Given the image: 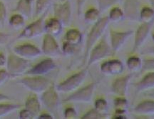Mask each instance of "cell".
Wrapping results in <instances>:
<instances>
[{
	"instance_id": "34",
	"label": "cell",
	"mask_w": 154,
	"mask_h": 119,
	"mask_svg": "<svg viewBox=\"0 0 154 119\" xmlns=\"http://www.w3.org/2000/svg\"><path fill=\"white\" fill-rule=\"evenodd\" d=\"M113 105L116 110H126L128 103L125 96H119L113 100Z\"/></svg>"
},
{
	"instance_id": "32",
	"label": "cell",
	"mask_w": 154,
	"mask_h": 119,
	"mask_svg": "<svg viewBox=\"0 0 154 119\" xmlns=\"http://www.w3.org/2000/svg\"><path fill=\"white\" fill-rule=\"evenodd\" d=\"M119 0H97L99 10L101 12L106 11L111 8L116 4Z\"/></svg>"
},
{
	"instance_id": "16",
	"label": "cell",
	"mask_w": 154,
	"mask_h": 119,
	"mask_svg": "<svg viewBox=\"0 0 154 119\" xmlns=\"http://www.w3.org/2000/svg\"><path fill=\"white\" fill-rule=\"evenodd\" d=\"M133 76L134 73L131 72L130 74L125 75L124 76L116 78L111 84V91L118 96H125L127 93L128 84Z\"/></svg>"
},
{
	"instance_id": "11",
	"label": "cell",
	"mask_w": 154,
	"mask_h": 119,
	"mask_svg": "<svg viewBox=\"0 0 154 119\" xmlns=\"http://www.w3.org/2000/svg\"><path fill=\"white\" fill-rule=\"evenodd\" d=\"M54 17L62 23L63 26H68L72 20V6L69 0L61 2L54 5Z\"/></svg>"
},
{
	"instance_id": "25",
	"label": "cell",
	"mask_w": 154,
	"mask_h": 119,
	"mask_svg": "<svg viewBox=\"0 0 154 119\" xmlns=\"http://www.w3.org/2000/svg\"><path fill=\"white\" fill-rule=\"evenodd\" d=\"M142 61L140 58L136 56H132L127 59L126 66L128 69L132 73L140 72L142 68Z\"/></svg>"
},
{
	"instance_id": "40",
	"label": "cell",
	"mask_w": 154,
	"mask_h": 119,
	"mask_svg": "<svg viewBox=\"0 0 154 119\" xmlns=\"http://www.w3.org/2000/svg\"><path fill=\"white\" fill-rule=\"evenodd\" d=\"M19 118L20 119H32L34 118L33 115L31 114L27 109L24 108L20 111L19 114Z\"/></svg>"
},
{
	"instance_id": "46",
	"label": "cell",
	"mask_w": 154,
	"mask_h": 119,
	"mask_svg": "<svg viewBox=\"0 0 154 119\" xmlns=\"http://www.w3.org/2000/svg\"><path fill=\"white\" fill-rule=\"evenodd\" d=\"M150 4H151V8L154 10V0H150Z\"/></svg>"
},
{
	"instance_id": "27",
	"label": "cell",
	"mask_w": 154,
	"mask_h": 119,
	"mask_svg": "<svg viewBox=\"0 0 154 119\" xmlns=\"http://www.w3.org/2000/svg\"><path fill=\"white\" fill-rule=\"evenodd\" d=\"M53 0H36L34 12L35 16L38 17L47 12Z\"/></svg>"
},
{
	"instance_id": "45",
	"label": "cell",
	"mask_w": 154,
	"mask_h": 119,
	"mask_svg": "<svg viewBox=\"0 0 154 119\" xmlns=\"http://www.w3.org/2000/svg\"><path fill=\"white\" fill-rule=\"evenodd\" d=\"M11 100V98L8 96L7 95L5 94V93H0V102H2V101H7Z\"/></svg>"
},
{
	"instance_id": "10",
	"label": "cell",
	"mask_w": 154,
	"mask_h": 119,
	"mask_svg": "<svg viewBox=\"0 0 154 119\" xmlns=\"http://www.w3.org/2000/svg\"><path fill=\"white\" fill-rule=\"evenodd\" d=\"M13 53L27 60L36 59L42 55V50L31 43L15 45L12 48Z\"/></svg>"
},
{
	"instance_id": "24",
	"label": "cell",
	"mask_w": 154,
	"mask_h": 119,
	"mask_svg": "<svg viewBox=\"0 0 154 119\" xmlns=\"http://www.w3.org/2000/svg\"><path fill=\"white\" fill-rule=\"evenodd\" d=\"M22 108V105L14 103H0V118L8 116Z\"/></svg>"
},
{
	"instance_id": "37",
	"label": "cell",
	"mask_w": 154,
	"mask_h": 119,
	"mask_svg": "<svg viewBox=\"0 0 154 119\" xmlns=\"http://www.w3.org/2000/svg\"><path fill=\"white\" fill-rule=\"evenodd\" d=\"M7 8L5 3L0 1V26L3 27L5 25L6 19H7Z\"/></svg>"
},
{
	"instance_id": "29",
	"label": "cell",
	"mask_w": 154,
	"mask_h": 119,
	"mask_svg": "<svg viewBox=\"0 0 154 119\" xmlns=\"http://www.w3.org/2000/svg\"><path fill=\"white\" fill-rule=\"evenodd\" d=\"M109 21L112 22H119L125 18L124 10L119 7H111L109 11Z\"/></svg>"
},
{
	"instance_id": "31",
	"label": "cell",
	"mask_w": 154,
	"mask_h": 119,
	"mask_svg": "<svg viewBox=\"0 0 154 119\" xmlns=\"http://www.w3.org/2000/svg\"><path fill=\"white\" fill-rule=\"evenodd\" d=\"M106 114H101L95 108H91L82 116V119H101L106 118Z\"/></svg>"
},
{
	"instance_id": "38",
	"label": "cell",
	"mask_w": 154,
	"mask_h": 119,
	"mask_svg": "<svg viewBox=\"0 0 154 119\" xmlns=\"http://www.w3.org/2000/svg\"><path fill=\"white\" fill-rule=\"evenodd\" d=\"M63 116L65 118L67 119H73L76 118L77 117V113L75 108L72 107H68L64 110L63 112Z\"/></svg>"
},
{
	"instance_id": "12",
	"label": "cell",
	"mask_w": 154,
	"mask_h": 119,
	"mask_svg": "<svg viewBox=\"0 0 154 119\" xmlns=\"http://www.w3.org/2000/svg\"><path fill=\"white\" fill-rule=\"evenodd\" d=\"M42 52L48 57H57L63 54L55 37L49 34H44L42 45Z\"/></svg>"
},
{
	"instance_id": "48",
	"label": "cell",
	"mask_w": 154,
	"mask_h": 119,
	"mask_svg": "<svg viewBox=\"0 0 154 119\" xmlns=\"http://www.w3.org/2000/svg\"><path fill=\"white\" fill-rule=\"evenodd\" d=\"M152 39H153V40L154 41V34L152 35Z\"/></svg>"
},
{
	"instance_id": "33",
	"label": "cell",
	"mask_w": 154,
	"mask_h": 119,
	"mask_svg": "<svg viewBox=\"0 0 154 119\" xmlns=\"http://www.w3.org/2000/svg\"><path fill=\"white\" fill-rule=\"evenodd\" d=\"M108 103L106 100L103 98H99L96 99L94 102V108L101 114H106L108 111Z\"/></svg>"
},
{
	"instance_id": "28",
	"label": "cell",
	"mask_w": 154,
	"mask_h": 119,
	"mask_svg": "<svg viewBox=\"0 0 154 119\" xmlns=\"http://www.w3.org/2000/svg\"><path fill=\"white\" fill-rule=\"evenodd\" d=\"M139 20L141 22H153L154 10L150 7H143L140 9Z\"/></svg>"
},
{
	"instance_id": "21",
	"label": "cell",
	"mask_w": 154,
	"mask_h": 119,
	"mask_svg": "<svg viewBox=\"0 0 154 119\" xmlns=\"http://www.w3.org/2000/svg\"><path fill=\"white\" fill-rule=\"evenodd\" d=\"M134 111L141 116L154 114V100H144L134 107Z\"/></svg>"
},
{
	"instance_id": "36",
	"label": "cell",
	"mask_w": 154,
	"mask_h": 119,
	"mask_svg": "<svg viewBox=\"0 0 154 119\" xmlns=\"http://www.w3.org/2000/svg\"><path fill=\"white\" fill-rule=\"evenodd\" d=\"M76 46L72 45V44L69 43L66 41H63L62 47H61V51L62 53L66 56L73 55L76 51Z\"/></svg>"
},
{
	"instance_id": "19",
	"label": "cell",
	"mask_w": 154,
	"mask_h": 119,
	"mask_svg": "<svg viewBox=\"0 0 154 119\" xmlns=\"http://www.w3.org/2000/svg\"><path fill=\"white\" fill-rule=\"evenodd\" d=\"M134 86L136 93L146 91V90L154 88V72H149L144 75V76L136 83H134Z\"/></svg>"
},
{
	"instance_id": "35",
	"label": "cell",
	"mask_w": 154,
	"mask_h": 119,
	"mask_svg": "<svg viewBox=\"0 0 154 119\" xmlns=\"http://www.w3.org/2000/svg\"><path fill=\"white\" fill-rule=\"evenodd\" d=\"M142 68L140 72H154V57L142 60Z\"/></svg>"
},
{
	"instance_id": "6",
	"label": "cell",
	"mask_w": 154,
	"mask_h": 119,
	"mask_svg": "<svg viewBox=\"0 0 154 119\" xmlns=\"http://www.w3.org/2000/svg\"><path fill=\"white\" fill-rule=\"evenodd\" d=\"M112 52L111 45L109 44L105 36H103L90 51L87 59V66H91L98 61L106 58Z\"/></svg>"
},
{
	"instance_id": "3",
	"label": "cell",
	"mask_w": 154,
	"mask_h": 119,
	"mask_svg": "<svg viewBox=\"0 0 154 119\" xmlns=\"http://www.w3.org/2000/svg\"><path fill=\"white\" fill-rule=\"evenodd\" d=\"M88 67L83 69L79 72L75 73L72 76H69L68 78L63 80L58 85L56 86V89L58 92L63 93H72V92L76 91L80 87L81 85L84 83L86 76L88 75Z\"/></svg>"
},
{
	"instance_id": "1",
	"label": "cell",
	"mask_w": 154,
	"mask_h": 119,
	"mask_svg": "<svg viewBox=\"0 0 154 119\" xmlns=\"http://www.w3.org/2000/svg\"><path fill=\"white\" fill-rule=\"evenodd\" d=\"M109 22L110 21H109V17H101L97 22L94 24L86 37L85 50H84L85 61H87L90 51L94 47V46L103 37Z\"/></svg>"
},
{
	"instance_id": "42",
	"label": "cell",
	"mask_w": 154,
	"mask_h": 119,
	"mask_svg": "<svg viewBox=\"0 0 154 119\" xmlns=\"http://www.w3.org/2000/svg\"><path fill=\"white\" fill-rule=\"evenodd\" d=\"M10 37L11 36L9 35V34L0 32V46H3L6 44L9 41Z\"/></svg>"
},
{
	"instance_id": "5",
	"label": "cell",
	"mask_w": 154,
	"mask_h": 119,
	"mask_svg": "<svg viewBox=\"0 0 154 119\" xmlns=\"http://www.w3.org/2000/svg\"><path fill=\"white\" fill-rule=\"evenodd\" d=\"M40 101L42 105L47 109L50 114H52L54 117L57 116L60 99L54 84H51V86L42 93Z\"/></svg>"
},
{
	"instance_id": "2",
	"label": "cell",
	"mask_w": 154,
	"mask_h": 119,
	"mask_svg": "<svg viewBox=\"0 0 154 119\" xmlns=\"http://www.w3.org/2000/svg\"><path fill=\"white\" fill-rule=\"evenodd\" d=\"M17 82L32 93L37 95L42 94L52 84L49 78H46L44 76H29V75L20 78Z\"/></svg>"
},
{
	"instance_id": "43",
	"label": "cell",
	"mask_w": 154,
	"mask_h": 119,
	"mask_svg": "<svg viewBox=\"0 0 154 119\" xmlns=\"http://www.w3.org/2000/svg\"><path fill=\"white\" fill-rule=\"evenodd\" d=\"M54 118V116L52 114H50V113H41L38 115L37 118L39 119H52Z\"/></svg>"
},
{
	"instance_id": "17",
	"label": "cell",
	"mask_w": 154,
	"mask_h": 119,
	"mask_svg": "<svg viewBox=\"0 0 154 119\" xmlns=\"http://www.w3.org/2000/svg\"><path fill=\"white\" fill-rule=\"evenodd\" d=\"M125 18L131 21L139 20L140 2L139 0H125L124 9Z\"/></svg>"
},
{
	"instance_id": "30",
	"label": "cell",
	"mask_w": 154,
	"mask_h": 119,
	"mask_svg": "<svg viewBox=\"0 0 154 119\" xmlns=\"http://www.w3.org/2000/svg\"><path fill=\"white\" fill-rule=\"evenodd\" d=\"M25 21H26V19L22 14L16 13L10 17L9 20V24L11 28L19 29L24 26Z\"/></svg>"
},
{
	"instance_id": "41",
	"label": "cell",
	"mask_w": 154,
	"mask_h": 119,
	"mask_svg": "<svg viewBox=\"0 0 154 119\" xmlns=\"http://www.w3.org/2000/svg\"><path fill=\"white\" fill-rule=\"evenodd\" d=\"M86 1L87 0H76V10L79 17H80V15L82 14L83 8H84Z\"/></svg>"
},
{
	"instance_id": "47",
	"label": "cell",
	"mask_w": 154,
	"mask_h": 119,
	"mask_svg": "<svg viewBox=\"0 0 154 119\" xmlns=\"http://www.w3.org/2000/svg\"><path fill=\"white\" fill-rule=\"evenodd\" d=\"M149 96L153 98V99H154V92H152V93H149Z\"/></svg>"
},
{
	"instance_id": "4",
	"label": "cell",
	"mask_w": 154,
	"mask_h": 119,
	"mask_svg": "<svg viewBox=\"0 0 154 119\" xmlns=\"http://www.w3.org/2000/svg\"><path fill=\"white\" fill-rule=\"evenodd\" d=\"M6 66V69L10 74L11 78H15L25 75L32 65L30 60L25 59L12 53L7 57Z\"/></svg>"
},
{
	"instance_id": "39",
	"label": "cell",
	"mask_w": 154,
	"mask_h": 119,
	"mask_svg": "<svg viewBox=\"0 0 154 119\" xmlns=\"http://www.w3.org/2000/svg\"><path fill=\"white\" fill-rule=\"evenodd\" d=\"M11 78L7 69H0V86L5 84Z\"/></svg>"
},
{
	"instance_id": "23",
	"label": "cell",
	"mask_w": 154,
	"mask_h": 119,
	"mask_svg": "<svg viewBox=\"0 0 154 119\" xmlns=\"http://www.w3.org/2000/svg\"><path fill=\"white\" fill-rule=\"evenodd\" d=\"M64 39L66 41L77 47L82 42L83 34L79 29L72 28L69 29L66 32L64 36Z\"/></svg>"
},
{
	"instance_id": "22",
	"label": "cell",
	"mask_w": 154,
	"mask_h": 119,
	"mask_svg": "<svg viewBox=\"0 0 154 119\" xmlns=\"http://www.w3.org/2000/svg\"><path fill=\"white\" fill-rule=\"evenodd\" d=\"M34 0H19L15 11L22 14L25 19H29L32 15V4Z\"/></svg>"
},
{
	"instance_id": "44",
	"label": "cell",
	"mask_w": 154,
	"mask_h": 119,
	"mask_svg": "<svg viewBox=\"0 0 154 119\" xmlns=\"http://www.w3.org/2000/svg\"><path fill=\"white\" fill-rule=\"evenodd\" d=\"M7 58L5 54L2 52H0V66H5L7 64Z\"/></svg>"
},
{
	"instance_id": "8",
	"label": "cell",
	"mask_w": 154,
	"mask_h": 119,
	"mask_svg": "<svg viewBox=\"0 0 154 119\" xmlns=\"http://www.w3.org/2000/svg\"><path fill=\"white\" fill-rule=\"evenodd\" d=\"M97 82H92L84 87L79 88L63 100L64 103H90L93 98Z\"/></svg>"
},
{
	"instance_id": "20",
	"label": "cell",
	"mask_w": 154,
	"mask_h": 119,
	"mask_svg": "<svg viewBox=\"0 0 154 119\" xmlns=\"http://www.w3.org/2000/svg\"><path fill=\"white\" fill-rule=\"evenodd\" d=\"M63 26L62 23L56 17L50 18L49 20H45V24H44L45 34H49L55 37L62 32Z\"/></svg>"
},
{
	"instance_id": "7",
	"label": "cell",
	"mask_w": 154,
	"mask_h": 119,
	"mask_svg": "<svg viewBox=\"0 0 154 119\" xmlns=\"http://www.w3.org/2000/svg\"><path fill=\"white\" fill-rule=\"evenodd\" d=\"M47 11L38 17L35 21L30 23L27 26L23 29L22 32L17 36V39H35L36 37L45 34L44 31V24H45V17Z\"/></svg>"
},
{
	"instance_id": "13",
	"label": "cell",
	"mask_w": 154,
	"mask_h": 119,
	"mask_svg": "<svg viewBox=\"0 0 154 119\" xmlns=\"http://www.w3.org/2000/svg\"><path fill=\"white\" fill-rule=\"evenodd\" d=\"M153 22H142L138 26L134 35L133 51H136L143 44L151 32Z\"/></svg>"
},
{
	"instance_id": "15",
	"label": "cell",
	"mask_w": 154,
	"mask_h": 119,
	"mask_svg": "<svg viewBox=\"0 0 154 119\" xmlns=\"http://www.w3.org/2000/svg\"><path fill=\"white\" fill-rule=\"evenodd\" d=\"M124 70V65L119 59H110L103 62L100 66V72L106 76L121 74Z\"/></svg>"
},
{
	"instance_id": "26",
	"label": "cell",
	"mask_w": 154,
	"mask_h": 119,
	"mask_svg": "<svg viewBox=\"0 0 154 119\" xmlns=\"http://www.w3.org/2000/svg\"><path fill=\"white\" fill-rule=\"evenodd\" d=\"M101 11L99 9L90 8L84 13V20L86 24H94L99 20L101 17Z\"/></svg>"
},
{
	"instance_id": "9",
	"label": "cell",
	"mask_w": 154,
	"mask_h": 119,
	"mask_svg": "<svg viewBox=\"0 0 154 119\" xmlns=\"http://www.w3.org/2000/svg\"><path fill=\"white\" fill-rule=\"evenodd\" d=\"M57 64L51 57L40 61L37 64L31 66L25 75L29 76H46L56 69Z\"/></svg>"
},
{
	"instance_id": "18",
	"label": "cell",
	"mask_w": 154,
	"mask_h": 119,
	"mask_svg": "<svg viewBox=\"0 0 154 119\" xmlns=\"http://www.w3.org/2000/svg\"><path fill=\"white\" fill-rule=\"evenodd\" d=\"M24 108L31 112L34 118H37L38 115L41 114L42 109V103L37 94L32 93L26 98L24 103Z\"/></svg>"
},
{
	"instance_id": "49",
	"label": "cell",
	"mask_w": 154,
	"mask_h": 119,
	"mask_svg": "<svg viewBox=\"0 0 154 119\" xmlns=\"http://www.w3.org/2000/svg\"><path fill=\"white\" fill-rule=\"evenodd\" d=\"M61 2H64V1H66V0H60Z\"/></svg>"
},
{
	"instance_id": "14",
	"label": "cell",
	"mask_w": 154,
	"mask_h": 119,
	"mask_svg": "<svg viewBox=\"0 0 154 119\" xmlns=\"http://www.w3.org/2000/svg\"><path fill=\"white\" fill-rule=\"evenodd\" d=\"M133 31H126V32H117L110 30V43L113 53H116L121 49L128 38L132 35Z\"/></svg>"
}]
</instances>
